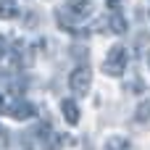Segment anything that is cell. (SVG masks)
I'll use <instances>...</instances> for the list:
<instances>
[{"label":"cell","mask_w":150,"mask_h":150,"mask_svg":"<svg viewBox=\"0 0 150 150\" xmlns=\"http://www.w3.org/2000/svg\"><path fill=\"white\" fill-rule=\"evenodd\" d=\"M127 61H129L127 47L116 45V47H111V53H108V58H105V63H103V71H105L108 76H121L124 69H127Z\"/></svg>","instance_id":"6da1fadb"},{"label":"cell","mask_w":150,"mask_h":150,"mask_svg":"<svg viewBox=\"0 0 150 150\" xmlns=\"http://www.w3.org/2000/svg\"><path fill=\"white\" fill-rule=\"evenodd\" d=\"M69 87L74 90V95H87L90 87H92V71H90L87 66L74 69L71 76H69Z\"/></svg>","instance_id":"7a4b0ae2"},{"label":"cell","mask_w":150,"mask_h":150,"mask_svg":"<svg viewBox=\"0 0 150 150\" xmlns=\"http://www.w3.org/2000/svg\"><path fill=\"white\" fill-rule=\"evenodd\" d=\"M8 113H11L16 121H26V119L34 113V108H32L29 103H24V100H16V103H8Z\"/></svg>","instance_id":"3957f363"},{"label":"cell","mask_w":150,"mask_h":150,"mask_svg":"<svg viewBox=\"0 0 150 150\" xmlns=\"http://www.w3.org/2000/svg\"><path fill=\"white\" fill-rule=\"evenodd\" d=\"M61 111H63V119L69 124H79V108L74 100H61Z\"/></svg>","instance_id":"277c9868"},{"label":"cell","mask_w":150,"mask_h":150,"mask_svg":"<svg viewBox=\"0 0 150 150\" xmlns=\"http://www.w3.org/2000/svg\"><path fill=\"white\" fill-rule=\"evenodd\" d=\"M66 8H69V13H74V16H87V13L92 11V3H90V0H66Z\"/></svg>","instance_id":"5b68a950"},{"label":"cell","mask_w":150,"mask_h":150,"mask_svg":"<svg viewBox=\"0 0 150 150\" xmlns=\"http://www.w3.org/2000/svg\"><path fill=\"white\" fill-rule=\"evenodd\" d=\"M108 26H111V32H113V34H124V32H127V18H124L119 11H113V16H111Z\"/></svg>","instance_id":"8992f818"},{"label":"cell","mask_w":150,"mask_h":150,"mask_svg":"<svg viewBox=\"0 0 150 150\" xmlns=\"http://www.w3.org/2000/svg\"><path fill=\"white\" fill-rule=\"evenodd\" d=\"M18 16V5L11 0H0V18H16Z\"/></svg>","instance_id":"52a82bcc"},{"label":"cell","mask_w":150,"mask_h":150,"mask_svg":"<svg viewBox=\"0 0 150 150\" xmlns=\"http://www.w3.org/2000/svg\"><path fill=\"white\" fill-rule=\"evenodd\" d=\"M134 119H137V121H150V100H145V103H140V108H137Z\"/></svg>","instance_id":"ba28073f"},{"label":"cell","mask_w":150,"mask_h":150,"mask_svg":"<svg viewBox=\"0 0 150 150\" xmlns=\"http://www.w3.org/2000/svg\"><path fill=\"white\" fill-rule=\"evenodd\" d=\"M5 53H8V47H5V37H0V61L5 58Z\"/></svg>","instance_id":"9c48e42d"},{"label":"cell","mask_w":150,"mask_h":150,"mask_svg":"<svg viewBox=\"0 0 150 150\" xmlns=\"http://www.w3.org/2000/svg\"><path fill=\"white\" fill-rule=\"evenodd\" d=\"M0 113H8V100L0 95Z\"/></svg>","instance_id":"30bf717a"},{"label":"cell","mask_w":150,"mask_h":150,"mask_svg":"<svg viewBox=\"0 0 150 150\" xmlns=\"http://www.w3.org/2000/svg\"><path fill=\"white\" fill-rule=\"evenodd\" d=\"M108 8L111 11H119V0H108Z\"/></svg>","instance_id":"8fae6325"},{"label":"cell","mask_w":150,"mask_h":150,"mask_svg":"<svg viewBox=\"0 0 150 150\" xmlns=\"http://www.w3.org/2000/svg\"><path fill=\"white\" fill-rule=\"evenodd\" d=\"M0 134H3V127H0Z\"/></svg>","instance_id":"7c38bea8"}]
</instances>
